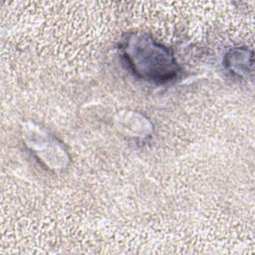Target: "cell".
<instances>
[{
	"instance_id": "6da1fadb",
	"label": "cell",
	"mask_w": 255,
	"mask_h": 255,
	"mask_svg": "<svg viewBox=\"0 0 255 255\" xmlns=\"http://www.w3.org/2000/svg\"><path fill=\"white\" fill-rule=\"evenodd\" d=\"M123 53L132 73L145 81L167 83L179 72L172 54L148 36L130 35L123 45Z\"/></svg>"
}]
</instances>
